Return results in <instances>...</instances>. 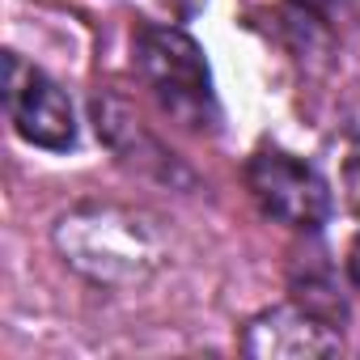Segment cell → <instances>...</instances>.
<instances>
[{"label":"cell","mask_w":360,"mask_h":360,"mask_svg":"<svg viewBox=\"0 0 360 360\" xmlns=\"http://www.w3.org/2000/svg\"><path fill=\"white\" fill-rule=\"evenodd\" d=\"M246 187L255 204L288 229H322L330 217L326 178L280 148H259L246 165Z\"/></svg>","instance_id":"obj_1"},{"label":"cell","mask_w":360,"mask_h":360,"mask_svg":"<svg viewBox=\"0 0 360 360\" xmlns=\"http://www.w3.org/2000/svg\"><path fill=\"white\" fill-rule=\"evenodd\" d=\"M136 68L148 81V89L183 119H200V110L212 98L204 51L183 30H165V26L140 30V39H136Z\"/></svg>","instance_id":"obj_2"},{"label":"cell","mask_w":360,"mask_h":360,"mask_svg":"<svg viewBox=\"0 0 360 360\" xmlns=\"http://www.w3.org/2000/svg\"><path fill=\"white\" fill-rule=\"evenodd\" d=\"M5 102L9 119L22 140L39 148H68L77 140L72 106L56 81H47L39 68L22 64L18 56H5Z\"/></svg>","instance_id":"obj_3"},{"label":"cell","mask_w":360,"mask_h":360,"mask_svg":"<svg viewBox=\"0 0 360 360\" xmlns=\"http://www.w3.org/2000/svg\"><path fill=\"white\" fill-rule=\"evenodd\" d=\"M242 352L259 356V360H314V356H335L339 335L314 309L276 305V309H263L259 318L246 322Z\"/></svg>","instance_id":"obj_4"},{"label":"cell","mask_w":360,"mask_h":360,"mask_svg":"<svg viewBox=\"0 0 360 360\" xmlns=\"http://www.w3.org/2000/svg\"><path fill=\"white\" fill-rule=\"evenodd\" d=\"M343 195H347V208L360 217V157H352L343 169Z\"/></svg>","instance_id":"obj_5"},{"label":"cell","mask_w":360,"mask_h":360,"mask_svg":"<svg viewBox=\"0 0 360 360\" xmlns=\"http://www.w3.org/2000/svg\"><path fill=\"white\" fill-rule=\"evenodd\" d=\"M347 267H352V280H356V288H360V238H356V246H352V259H347Z\"/></svg>","instance_id":"obj_6"},{"label":"cell","mask_w":360,"mask_h":360,"mask_svg":"<svg viewBox=\"0 0 360 360\" xmlns=\"http://www.w3.org/2000/svg\"><path fill=\"white\" fill-rule=\"evenodd\" d=\"M297 5H305V9H322L326 0H297Z\"/></svg>","instance_id":"obj_7"}]
</instances>
